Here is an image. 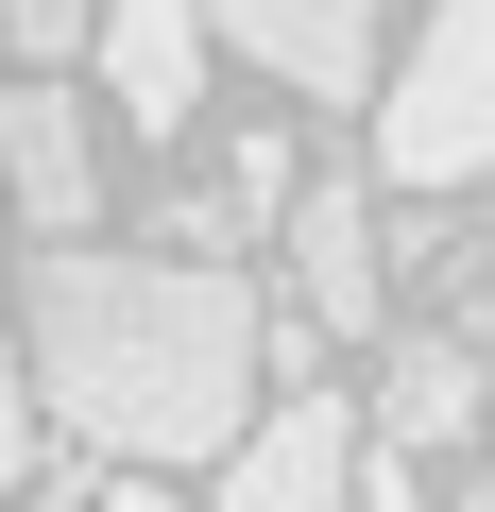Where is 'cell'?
I'll list each match as a JSON object with an SVG mask.
<instances>
[{
  "mask_svg": "<svg viewBox=\"0 0 495 512\" xmlns=\"http://www.w3.org/2000/svg\"><path fill=\"white\" fill-rule=\"evenodd\" d=\"M35 478V376H18V342H0V495Z\"/></svg>",
  "mask_w": 495,
  "mask_h": 512,
  "instance_id": "8fae6325",
  "label": "cell"
},
{
  "mask_svg": "<svg viewBox=\"0 0 495 512\" xmlns=\"http://www.w3.org/2000/svg\"><path fill=\"white\" fill-rule=\"evenodd\" d=\"M222 205H239V222H274V205H291V154H274V137H239V154H222Z\"/></svg>",
  "mask_w": 495,
  "mask_h": 512,
  "instance_id": "30bf717a",
  "label": "cell"
},
{
  "mask_svg": "<svg viewBox=\"0 0 495 512\" xmlns=\"http://www.w3.org/2000/svg\"><path fill=\"white\" fill-rule=\"evenodd\" d=\"M222 52L308 103H376V0H222Z\"/></svg>",
  "mask_w": 495,
  "mask_h": 512,
  "instance_id": "8992f818",
  "label": "cell"
},
{
  "mask_svg": "<svg viewBox=\"0 0 495 512\" xmlns=\"http://www.w3.org/2000/svg\"><path fill=\"white\" fill-rule=\"evenodd\" d=\"M478 410H495V376H478Z\"/></svg>",
  "mask_w": 495,
  "mask_h": 512,
  "instance_id": "7c38bea8",
  "label": "cell"
},
{
  "mask_svg": "<svg viewBox=\"0 0 495 512\" xmlns=\"http://www.w3.org/2000/svg\"><path fill=\"white\" fill-rule=\"evenodd\" d=\"M376 427H393V444H461V427H478V359H461L444 325H410V342L376 359Z\"/></svg>",
  "mask_w": 495,
  "mask_h": 512,
  "instance_id": "ba28073f",
  "label": "cell"
},
{
  "mask_svg": "<svg viewBox=\"0 0 495 512\" xmlns=\"http://www.w3.org/2000/svg\"><path fill=\"white\" fill-rule=\"evenodd\" d=\"M274 222H291V274H308V325H325V342H359V325L393 308V222L359 205V171H325V188H291Z\"/></svg>",
  "mask_w": 495,
  "mask_h": 512,
  "instance_id": "5b68a950",
  "label": "cell"
},
{
  "mask_svg": "<svg viewBox=\"0 0 495 512\" xmlns=\"http://www.w3.org/2000/svg\"><path fill=\"white\" fill-rule=\"evenodd\" d=\"M0 205H18L35 239H86L103 222V154H86V86L18 69L0 86Z\"/></svg>",
  "mask_w": 495,
  "mask_h": 512,
  "instance_id": "277c9868",
  "label": "cell"
},
{
  "mask_svg": "<svg viewBox=\"0 0 495 512\" xmlns=\"http://www.w3.org/2000/svg\"><path fill=\"white\" fill-rule=\"evenodd\" d=\"M0 52H18V69H52V52H86V0H0Z\"/></svg>",
  "mask_w": 495,
  "mask_h": 512,
  "instance_id": "9c48e42d",
  "label": "cell"
},
{
  "mask_svg": "<svg viewBox=\"0 0 495 512\" xmlns=\"http://www.w3.org/2000/svg\"><path fill=\"white\" fill-rule=\"evenodd\" d=\"M86 35H103V86H120L137 137L205 120V0H86Z\"/></svg>",
  "mask_w": 495,
  "mask_h": 512,
  "instance_id": "52a82bcc",
  "label": "cell"
},
{
  "mask_svg": "<svg viewBox=\"0 0 495 512\" xmlns=\"http://www.w3.org/2000/svg\"><path fill=\"white\" fill-rule=\"evenodd\" d=\"M342 461H359V410H342L325 376H291L274 410H239V427H222V512H325Z\"/></svg>",
  "mask_w": 495,
  "mask_h": 512,
  "instance_id": "3957f363",
  "label": "cell"
},
{
  "mask_svg": "<svg viewBox=\"0 0 495 512\" xmlns=\"http://www.w3.org/2000/svg\"><path fill=\"white\" fill-rule=\"evenodd\" d=\"M18 376L103 461H222V427L274 393L257 376V291H239L222 256H86V239L35 256Z\"/></svg>",
  "mask_w": 495,
  "mask_h": 512,
  "instance_id": "6da1fadb",
  "label": "cell"
},
{
  "mask_svg": "<svg viewBox=\"0 0 495 512\" xmlns=\"http://www.w3.org/2000/svg\"><path fill=\"white\" fill-rule=\"evenodd\" d=\"M376 171L393 188H478L495 171V0H444L410 69L376 86Z\"/></svg>",
  "mask_w": 495,
  "mask_h": 512,
  "instance_id": "7a4b0ae2",
  "label": "cell"
}]
</instances>
